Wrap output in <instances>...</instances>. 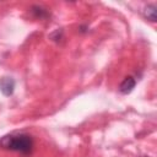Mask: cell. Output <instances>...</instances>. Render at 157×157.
Here are the masks:
<instances>
[{"instance_id": "cell-1", "label": "cell", "mask_w": 157, "mask_h": 157, "mask_svg": "<svg viewBox=\"0 0 157 157\" xmlns=\"http://www.w3.org/2000/svg\"><path fill=\"white\" fill-rule=\"evenodd\" d=\"M0 146L6 150H11V151L27 155L33 148V140L29 135H26V134L6 135L0 139Z\"/></svg>"}, {"instance_id": "cell-2", "label": "cell", "mask_w": 157, "mask_h": 157, "mask_svg": "<svg viewBox=\"0 0 157 157\" xmlns=\"http://www.w3.org/2000/svg\"><path fill=\"white\" fill-rule=\"evenodd\" d=\"M15 90V81L11 77H2L0 80V91L4 96H11Z\"/></svg>"}, {"instance_id": "cell-3", "label": "cell", "mask_w": 157, "mask_h": 157, "mask_svg": "<svg viewBox=\"0 0 157 157\" xmlns=\"http://www.w3.org/2000/svg\"><path fill=\"white\" fill-rule=\"evenodd\" d=\"M135 85H136L135 78H134L132 76H126V77L123 80V82L120 83L119 91H120L123 94H128V93H130V92L132 91V88L135 87Z\"/></svg>"}, {"instance_id": "cell-4", "label": "cell", "mask_w": 157, "mask_h": 157, "mask_svg": "<svg viewBox=\"0 0 157 157\" xmlns=\"http://www.w3.org/2000/svg\"><path fill=\"white\" fill-rule=\"evenodd\" d=\"M145 16L151 20V21H156L157 20V15H156V6L155 5H150L145 9Z\"/></svg>"}, {"instance_id": "cell-5", "label": "cell", "mask_w": 157, "mask_h": 157, "mask_svg": "<svg viewBox=\"0 0 157 157\" xmlns=\"http://www.w3.org/2000/svg\"><path fill=\"white\" fill-rule=\"evenodd\" d=\"M140 157H148V156H140Z\"/></svg>"}]
</instances>
